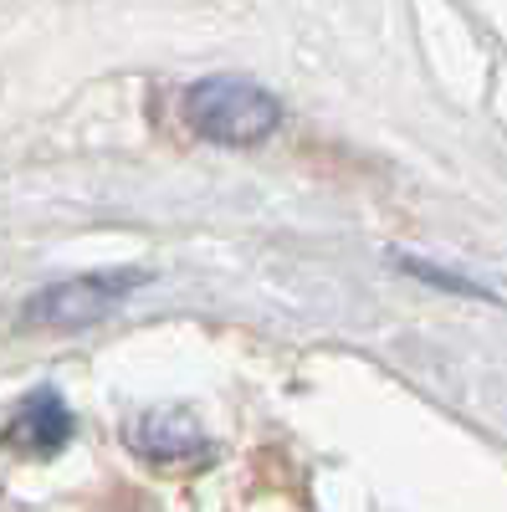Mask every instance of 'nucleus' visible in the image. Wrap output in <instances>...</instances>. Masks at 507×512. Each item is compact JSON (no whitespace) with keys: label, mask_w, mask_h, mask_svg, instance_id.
<instances>
[{"label":"nucleus","mask_w":507,"mask_h":512,"mask_svg":"<svg viewBox=\"0 0 507 512\" xmlns=\"http://www.w3.org/2000/svg\"><path fill=\"white\" fill-rule=\"evenodd\" d=\"M0 441H6L11 451H21V456H57L72 441V410H67V400L57 390H31L11 410L6 436H0Z\"/></svg>","instance_id":"4"},{"label":"nucleus","mask_w":507,"mask_h":512,"mask_svg":"<svg viewBox=\"0 0 507 512\" xmlns=\"http://www.w3.org/2000/svg\"><path fill=\"white\" fill-rule=\"evenodd\" d=\"M123 446L144 456L149 466H200L210 461L205 431L185 410H144L123 425Z\"/></svg>","instance_id":"3"},{"label":"nucleus","mask_w":507,"mask_h":512,"mask_svg":"<svg viewBox=\"0 0 507 512\" xmlns=\"http://www.w3.org/2000/svg\"><path fill=\"white\" fill-rule=\"evenodd\" d=\"M405 272L426 277V282H441V287H451V292H477L472 282H461V277H451V272H436V267H426V262H410V256H405Z\"/></svg>","instance_id":"5"},{"label":"nucleus","mask_w":507,"mask_h":512,"mask_svg":"<svg viewBox=\"0 0 507 512\" xmlns=\"http://www.w3.org/2000/svg\"><path fill=\"white\" fill-rule=\"evenodd\" d=\"M180 118L195 139L205 144H221V149H251L277 134L282 123V103L257 88V82H241V77H205L185 93Z\"/></svg>","instance_id":"1"},{"label":"nucleus","mask_w":507,"mask_h":512,"mask_svg":"<svg viewBox=\"0 0 507 512\" xmlns=\"http://www.w3.org/2000/svg\"><path fill=\"white\" fill-rule=\"evenodd\" d=\"M149 272H93V277H72V282H57L47 292H36L26 303V323L31 328H88L98 318H108L118 303H129V292L144 287Z\"/></svg>","instance_id":"2"}]
</instances>
